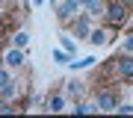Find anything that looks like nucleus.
<instances>
[{
  "label": "nucleus",
  "instance_id": "1",
  "mask_svg": "<svg viewBox=\"0 0 133 118\" xmlns=\"http://www.w3.org/2000/svg\"><path fill=\"white\" fill-rule=\"evenodd\" d=\"M130 9H127V3H121V0H112V3H107V12H104V18H107V24H109V30H121L124 24H127V15Z\"/></svg>",
  "mask_w": 133,
  "mask_h": 118
},
{
  "label": "nucleus",
  "instance_id": "2",
  "mask_svg": "<svg viewBox=\"0 0 133 118\" xmlns=\"http://www.w3.org/2000/svg\"><path fill=\"white\" fill-rule=\"evenodd\" d=\"M80 9H83L80 0H59V3H56V18H59V24L71 27L74 18H80V15H83Z\"/></svg>",
  "mask_w": 133,
  "mask_h": 118
},
{
  "label": "nucleus",
  "instance_id": "3",
  "mask_svg": "<svg viewBox=\"0 0 133 118\" xmlns=\"http://www.w3.org/2000/svg\"><path fill=\"white\" fill-rule=\"evenodd\" d=\"M112 74L118 83H133V56L124 53V56H112Z\"/></svg>",
  "mask_w": 133,
  "mask_h": 118
},
{
  "label": "nucleus",
  "instance_id": "4",
  "mask_svg": "<svg viewBox=\"0 0 133 118\" xmlns=\"http://www.w3.org/2000/svg\"><path fill=\"white\" fill-rule=\"evenodd\" d=\"M95 103H98V112H115V106H118L121 103V100H118V94H115V92H98L95 94Z\"/></svg>",
  "mask_w": 133,
  "mask_h": 118
},
{
  "label": "nucleus",
  "instance_id": "5",
  "mask_svg": "<svg viewBox=\"0 0 133 118\" xmlns=\"http://www.w3.org/2000/svg\"><path fill=\"white\" fill-rule=\"evenodd\" d=\"M15 94V80L9 74V65H0V100H9Z\"/></svg>",
  "mask_w": 133,
  "mask_h": 118
},
{
  "label": "nucleus",
  "instance_id": "6",
  "mask_svg": "<svg viewBox=\"0 0 133 118\" xmlns=\"http://www.w3.org/2000/svg\"><path fill=\"white\" fill-rule=\"evenodd\" d=\"M71 30H74V36L77 38H89L92 36V30H95V27H92V15H80V18H74V24H71Z\"/></svg>",
  "mask_w": 133,
  "mask_h": 118
},
{
  "label": "nucleus",
  "instance_id": "7",
  "mask_svg": "<svg viewBox=\"0 0 133 118\" xmlns=\"http://www.w3.org/2000/svg\"><path fill=\"white\" fill-rule=\"evenodd\" d=\"M24 59H27V56H24V47H15V44L3 53V65H9V68H21Z\"/></svg>",
  "mask_w": 133,
  "mask_h": 118
},
{
  "label": "nucleus",
  "instance_id": "8",
  "mask_svg": "<svg viewBox=\"0 0 133 118\" xmlns=\"http://www.w3.org/2000/svg\"><path fill=\"white\" fill-rule=\"evenodd\" d=\"M80 3H83L86 15H92V18H98V15L107 12V0H80Z\"/></svg>",
  "mask_w": 133,
  "mask_h": 118
},
{
  "label": "nucleus",
  "instance_id": "9",
  "mask_svg": "<svg viewBox=\"0 0 133 118\" xmlns=\"http://www.w3.org/2000/svg\"><path fill=\"white\" fill-rule=\"evenodd\" d=\"M65 94L68 98H77V100H83V94H86V86L80 80H68L65 83Z\"/></svg>",
  "mask_w": 133,
  "mask_h": 118
},
{
  "label": "nucleus",
  "instance_id": "10",
  "mask_svg": "<svg viewBox=\"0 0 133 118\" xmlns=\"http://www.w3.org/2000/svg\"><path fill=\"white\" fill-rule=\"evenodd\" d=\"M65 109V98L62 94H50L48 103H44V112H62Z\"/></svg>",
  "mask_w": 133,
  "mask_h": 118
},
{
  "label": "nucleus",
  "instance_id": "11",
  "mask_svg": "<svg viewBox=\"0 0 133 118\" xmlns=\"http://www.w3.org/2000/svg\"><path fill=\"white\" fill-rule=\"evenodd\" d=\"M71 112H74V115H92V112H98V103H89V100H77V103L71 106Z\"/></svg>",
  "mask_w": 133,
  "mask_h": 118
},
{
  "label": "nucleus",
  "instance_id": "12",
  "mask_svg": "<svg viewBox=\"0 0 133 118\" xmlns=\"http://www.w3.org/2000/svg\"><path fill=\"white\" fill-rule=\"evenodd\" d=\"M89 41L95 44V47H98V44H107V41H109V33H107V30H101V27H98V30H92Z\"/></svg>",
  "mask_w": 133,
  "mask_h": 118
},
{
  "label": "nucleus",
  "instance_id": "13",
  "mask_svg": "<svg viewBox=\"0 0 133 118\" xmlns=\"http://www.w3.org/2000/svg\"><path fill=\"white\" fill-rule=\"evenodd\" d=\"M95 62H98L95 56H83V59H74V62H71V68H74V71H83V68H92Z\"/></svg>",
  "mask_w": 133,
  "mask_h": 118
},
{
  "label": "nucleus",
  "instance_id": "14",
  "mask_svg": "<svg viewBox=\"0 0 133 118\" xmlns=\"http://www.w3.org/2000/svg\"><path fill=\"white\" fill-rule=\"evenodd\" d=\"M12 44H15V47H27V44H30V36L24 33V30H18V33L12 36Z\"/></svg>",
  "mask_w": 133,
  "mask_h": 118
},
{
  "label": "nucleus",
  "instance_id": "15",
  "mask_svg": "<svg viewBox=\"0 0 133 118\" xmlns=\"http://www.w3.org/2000/svg\"><path fill=\"white\" fill-rule=\"evenodd\" d=\"M53 62H59V65H65V62H71V53L62 47V50H53Z\"/></svg>",
  "mask_w": 133,
  "mask_h": 118
},
{
  "label": "nucleus",
  "instance_id": "16",
  "mask_svg": "<svg viewBox=\"0 0 133 118\" xmlns=\"http://www.w3.org/2000/svg\"><path fill=\"white\" fill-rule=\"evenodd\" d=\"M62 47H65V50L74 56V53H77V38H71V36H62Z\"/></svg>",
  "mask_w": 133,
  "mask_h": 118
},
{
  "label": "nucleus",
  "instance_id": "17",
  "mask_svg": "<svg viewBox=\"0 0 133 118\" xmlns=\"http://www.w3.org/2000/svg\"><path fill=\"white\" fill-rule=\"evenodd\" d=\"M12 112H18V106L9 100H0V115H12Z\"/></svg>",
  "mask_w": 133,
  "mask_h": 118
},
{
  "label": "nucleus",
  "instance_id": "18",
  "mask_svg": "<svg viewBox=\"0 0 133 118\" xmlns=\"http://www.w3.org/2000/svg\"><path fill=\"white\" fill-rule=\"evenodd\" d=\"M115 112H118V115H130L133 106H130V103H118V106H115Z\"/></svg>",
  "mask_w": 133,
  "mask_h": 118
},
{
  "label": "nucleus",
  "instance_id": "19",
  "mask_svg": "<svg viewBox=\"0 0 133 118\" xmlns=\"http://www.w3.org/2000/svg\"><path fill=\"white\" fill-rule=\"evenodd\" d=\"M124 53H133V33L124 38Z\"/></svg>",
  "mask_w": 133,
  "mask_h": 118
},
{
  "label": "nucleus",
  "instance_id": "20",
  "mask_svg": "<svg viewBox=\"0 0 133 118\" xmlns=\"http://www.w3.org/2000/svg\"><path fill=\"white\" fill-rule=\"evenodd\" d=\"M33 3H36V6H42V3H44V0H33Z\"/></svg>",
  "mask_w": 133,
  "mask_h": 118
},
{
  "label": "nucleus",
  "instance_id": "21",
  "mask_svg": "<svg viewBox=\"0 0 133 118\" xmlns=\"http://www.w3.org/2000/svg\"><path fill=\"white\" fill-rule=\"evenodd\" d=\"M50 3H53V6H56V3H59V0H50Z\"/></svg>",
  "mask_w": 133,
  "mask_h": 118
},
{
  "label": "nucleus",
  "instance_id": "22",
  "mask_svg": "<svg viewBox=\"0 0 133 118\" xmlns=\"http://www.w3.org/2000/svg\"><path fill=\"white\" fill-rule=\"evenodd\" d=\"M127 3H133V0H127Z\"/></svg>",
  "mask_w": 133,
  "mask_h": 118
}]
</instances>
